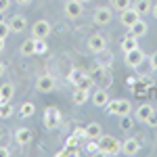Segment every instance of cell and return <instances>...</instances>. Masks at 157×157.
I'll use <instances>...</instances> for the list:
<instances>
[{
  "mask_svg": "<svg viewBox=\"0 0 157 157\" xmlns=\"http://www.w3.org/2000/svg\"><path fill=\"white\" fill-rule=\"evenodd\" d=\"M90 98H92V105L98 109H103V107H107V103H109V94H107V90L101 86V88H94L92 90V94H90Z\"/></svg>",
  "mask_w": 157,
  "mask_h": 157,
  "instance_id": "obj_11",
  "label": "cell"
},
{
  "mask_svg": "<svg viewBox=\"0 0 157 157\" xmlns=\"http://www.w3.org/2000/svg\"><path fill=\"white\" fill-rule=\"evenodd\" d=\"M34 0H17V4H21V6H27V4H32Z\"/></svg>",
  "mask_w": 157,
  "mask_h": 157,
  "instance_id": "obj_40",
  "label": "cell"
},
{
  "mask_svg": "<svg viewBox=\"0 0 157 157\" xmlns=\"http://www.w3.org/2000/svg\"><path fill=\"white\" fill-rule=\"evenodd\" d=\"M92 21L97 25H109L113 21V11L109 6H97L92 13Z\"/></svg>",
  "mask_w": 157,
  "mask_h": 157,
  "instance_id": "obj_6",
  "label": "cell"
},
{
  "mask_svg": "<svg viewBox=\"0 0 157 157\" xmlns=\"http://www.w3.org/2000/svg\"><path fill=\"white\" fill-rule=\"evenodd\" d=\"M9 155H11V149L2 145V147H0V157H9Z\"/></svg>",
  "mask_w": 157,
  "mask_h": 157,
  "instance_id": "obj_37",
  "label": "cell"
},
{
  "mask_svg": "<svg viewBox=\"0 0 157 157\" xmlns=\"http://www.w3.org/2000/svg\"><path fill=\"white\" fill-rule=\"evenodd\" d=\"M4 48H6V40H4V38H0V55L4 52Z\"/></svg>",
  "mask_w": 157,
  "mask_h": 157,
  "instance_id": "obj_38",
  "label": "cell"
},
{
  "mask_svg": "<svg viewBox=\"0 0 157 157\" xmlns=\"http://www.w3.org/2000/svg\"><path fill=\"white\" fill-rule=\"evenodd\" d=\"M80 2H82V4H90L92 0H80Z\"/></svg>",
  "mask_w": 157,
  "mask_h": 157,
  "instance_id": "obj_42",
  "label": "cell"
},
{
  "mask_svg": "<svg viewBox=\"0 0 157 157\" xmlns=\"http://www.w3.org/2000/svg\"><path fill=\"white\" fill-rule=\"evenodd\" d=\"M13 111H15V107H13L11 103H4V105L0 107V120H9L13 115Z\"/></svg>",
  "mask_w": 157,
  "mask_h": 157,
  "instance_id": "obj_28",
  "label": "cell"
},
{
  "mask_svg": "<svg viewBox=\"0 0 157 157\" xmlns=\"http://www.w3.org/2000/svg\"><path fill=\"white\" fill-rule=\"evenodd\" d=\"M73 136H75V138H84V140H88V136H86V126L84 128H75V130H73Z\"/></svg>",
  "mask_w": 157,
  "mask_h": 157,
  "instance_id": "obj_34",
  "label": "cell"
},
{
  "mask_svg": "<svg viewBox=\"0 0 157 157\" xmlns=\"http://www.w3.org/2000/svg\"><path fill=\"white\" fill-rule=\"evenodd\" d=\"M86 136L92 138V140H98V138L103 136V126H101L98 121H90V124H86Z\"/></svg>",
  "mask_w": 157,
  "mask_h": 157,
  "instance_id": "obj_15",
  "label": "cell"
},
{
  "mask_svg": "<svg viewBox=\"0 0 157 157\" xmlns=\"http://www.w3.org/2000/svg\"><path fill=\"white\" fill-rule=\"evenodd\" d=\"M132 6V0H111V9L113 11H126V9H130Z\"/></svg>",
  "mask_w": 157,
  "mask_h": 157,
  "instance_id": "obj_26",
  "label": "cell"
},
{
  "mask_svg": "<svg viewBox=\"0 0 157 157\" xmlns=\"http://www.w3.org/2000/svg\"><path fill=\"white\" fill-rule=\"evenodd\" d=\"M34 113H36V105H34L32 101L21 103V107H19V115H21V117H32Z\"/></svg>",
  "mask_w": 157,
  "mask_h": 157,
  "instance_id": "obj_20",
  "label": "cell"
},
{
  "mask_svg": "<svg viewBox=\"0 0 157 157\" xmlns=\"http://www.w3.org/2000/svg\"><path fill=\"white\" fill-rule=\"evenodd\" d=\"M2 15H4V13H0V21H4V19H2Z\"/></svg>",
  "mask_w": 157,
  "mask_h": 157,
  "instance_id": "obj_44",
  "label": "cell"
},
{
  "mask_svg": "<svg viewBox=\"0 0 157 157\" xmlns=\"http://www.w3.org/2000/svg\"><path fill=\"white\" fill-rule=\"evenodd\" d=\"M86 46H88V50L92 55H101V52L107 50V38L101 36V34H92V36L86 40Z\"/></svg>",
  "mask_w": 157,
  "mask_h": 157,
  "instance_id": "obj_4",
  "label": "cell"
},
{
  "mask_svg": "<svg viewBox=\"0 0 157 157\" xmlns=\"http://www.w3.org/2000/svg\"><path fill=\"white\" fill-rule=\"evenodd\" d=\"M55 88H57V80H55V75H50V73H42L36 80V90L42 92V94H48Z\"/></svg>",
  "mask_w": 157,
  "mask_h": 157,
  "instance_id": "obj_5",
  "label": "cell"
},
{
  "mask_svg": "<svg viewBox=\"0 0 157 157\" xmlns=\"http://www.w3.org/2000/svg\"><path fill=\"white\" fill-rule=\"evenodd\" d=\"M145 124H147V126H151V128H157V109H153V111H151V115L147 117Z\"/></svg>",
  "mask_w": 157,
  "mask_h": 157,
  "instance_id": "obj_30",
  "label": "cell"
},
{
  "mask_svg": "<svg viewBox=\"0 0 157 157\" xmlns=\"http://www.w3.org/2000/svg\"><path fill=\"white\" fill-rule=\"evenodd\" d=\"M2 105H4V98H2V94H0V107H2Z\"/></svg>",
  "mask_w": 157,
  "mask_h": 157,
  "instance_id": "obj_43",
  "label": "cell"
},
{
  "mask_svg": "<svg viewBox=\"0 0 157 157\" xmlns=\"http://www.w3.org/2000/svg\"><path fill=\"white\" fill-rule=\"evenodd\" d=\"M140 149H143L140 140H138V138H134V136L126 138V140L121 143V153H124V155H138V153H140Z\"/></svg>",
  "mask_w": 157,
  "mask_h": 157,
  "instance_id": "obj_10",
  "label": "cell"
},
{
  "mask_svg": "<svg viewBox=\"0 0 157 157\" xmlns=\"http://www.w3.org/2000/svg\"><path fill=\"white\" fill-rule=\"evenodd\" d=\"M9 34H11V27H9V23L6 21H0V38H9Z\"/></svg>",
  "mask_w": 157,
  "mask_h": 157,
  "instance_id": "obj_31",
  "label": "cell"
},
{
  "mask_svg": "<svg viewBox=\"0 0 157 157\" xmlns=\"http://www.w3.org/2000/svg\"><path fill=\"white\" fill-rule=\"evenodd\" d=\"M0 94L4 98V103H11V98L15 97V84L13 82H4L0 86Z\"/></svg>",
  "mask_w": 157,
  "mask_h": 157,
  "instance_id": "obj_19",
  "label": "cell"
},
{
  "mask_svg": "<svg viewBox=\"0 0 157 157\" xmlns=\"http://www.w3.org/2000/svg\"><path fill=\"white\" fill-rule=\"evenodd\" d=\"M132 9H136L138 15L143 17V15H149V13H151L153 2H151V0H134V2H132Z\"/></svg>",
  "mask_w": 157,
  "mask_h": 157,
  "instance_id": "obj_18",
  "label": "cell"
},
{
  "mask_svg": "<svg viewBox=\"0 0 157 157\" xmlns=\"http://www.w3.org/2000/svg\"><path fill=\"white\" fill-rule=\"evenodd\" d=\"M147 61H149L151 69H153V71H157V50H155V52H151V55L147 57Z\"/></svg>",
  "mask_w": 157,
  "mask_h": 157,
  "instance_id": "obj_33",
  "label": "cell"
},
{
  "mask_svg": "<svg viewBox=\"0 0 157 157\" xmlns=\"http://www.w3.org/2000/svg\"><path fill=\"white\" fill-rule=\"evenodd\" d=\"M32 140H34V132L29 130V128H17L15 130V143L17 145H32Z\"/></svg>",
  "mask_w": 157,
  "mask_h": 157,
  "instance_id": "obj_12",
  "label": "cell"
},
{
  "mask_svg": "<svg viewBox=\"0 0 157 157\" xmlns=\"http://www.w3.org/2000/svg\"><path fill=\"white\" fill-rule=\"evenodd\" d=\"M147 32H149V25H147V21H143V19H138V21L128 29V34H132V36H136V38H143Z\"/></svg>",
  "mask_w": 157,
  "mask_h": 157,
  "instance_id": "obj_17",
  "label": "cell"
},
{
  "mask_svg": "<svg viewBox=\"0 0 157 157\" xmlns=\"http://www.w3.org/2000/svg\"><path fill=\"white\" fill-rule=\"evenodd\" d=\"M153 105H149V103H143V105H138V107L134 109V117H136V121H140V124H145L147 117L151 115V111H153Z\"/></svg>",
  "mask_w": 157,
  "mask_h": 157,
  "instance_id": "obj_14",
  "label": "cell"
},
{
  "mask_svg": "<svg viewBox=\"0 0 157 157\" xmlns=\"http://www.w3.org/2000/svg\"><path fill=\"white\" fill-rule=\"evenodd\" d=\"M138 19H140V15H138V11H136V9H132V6L120 13V23H121V27H128V29H130V27H132Z\"/></svg>",
  "mask_w": 157,
  "mask_h": 157,
  "instance_id": "obj_9",
  "label": "cell"
},
{
  "mask_svg": "<svg viewBox=\"0 0 157 157\" xmlns=\"http://www.w3.org/2000/svg\"><path fill=\"white\" fill-rule=\"evenodd\" d=\"M73 105H78V107H82V105H86L88 103V98H90V90H84V88H75L73 90Z\"/></svg>",
  "mask_w": 157,
  "mask_h": 157,
  "instance_id": "obj_16",
  "label": "cell"
},
{
  "mask_svg": "<svg viewBox=\"0 0 157 157\" xmlns=\"http://www.w3.org/2000/svg\"><path fill=\"white\" fill-rule=\"evenodd\" d=\"M136 46H138V38L132 36V34H128V36L121 40V50H124V52H128V50L136 48Z\"/></svg>",
  "mask_w": 157,
  "mask_h": 157,
  "instance_id": "obj_21",
  "label": "cell"
},
{
  "mask_svg": "<svg viewBox=\"0 0 157 157\" xmlns=\"http://www.w3.org/2000/svg\"><path fill=\"white\" fill-rule=\"evenodd\" d=\"M132 113V103L128 98H120V105H117V115L120 117H126Z\"/></svg>",
  "mask_w": 157,
  "mask_h": 157,
  "instance_id": "obj_22",
  "label": "cell"
},
{
  "mask_svg": "<svg viewBox=\"0 0 157 157\" xmlns=\"http://www.w3.org/2000/svg\"><path fill=\"white\" fill-rule=\"evenodd\" d=\"M151 15H153V19H155V21H157V2H155V4H153V9H151Z\"/></svg>",
  "mask_w": 157,
  "mask_h": 157,
  "instance_id": "obj_41",
  "label": "cell"
},
{
  "mask_svg": "<svg viewBox=\"0 0 157 157\" xmlns=\"http://www.w3.org/2000/svg\"><path fill=\"white\" fill-rule=\"evenodd\" d=\"M63 15H65V19H69V21H78V19L84 15V4H82L80 0H65V4H63Z\"/></svg>",
  "mask_w": 157,
  "mask_h": 157,
  "instance_id": "obj_2",
  "label": "cell"
},
{
  "mask_svg": "<svg viewBox=\"0 0 157 157\" xmlns=\"http://www.w3.org/2000/svg\"><path fill=\"white\" fill-rule=\"evenodd\" d=\"M11 9V0H0V13H6Z\"/></svg>",
  "mask_w": 157,
  "mask_h": 157,
  "instance_id": "obj_35",
  "label": "cell"
},
{
  "mask_svg": "<svg viewBox=\"0 0 157 157\" xmlns=\"http://www.w3.org/2000/svg\"><path fill=\"white\" fill-rule=\"evenodd\" d=\"M59 155H80V151H78V147H67L65 145V149L59 151Z\"/></svg>",
  "mask_w": 157,
  "mask_h": 157,
  "instance_id": "obj_32",
  "label": "cell"
},
{
  "mask_svg": "<svg viewBox=\"0 0 157 157\" xmlns=\"http://www.w3.org/2000/svg\"><path fill=\"white\" fill-rule=\"evenodd\" d=\"M117 105H120V98H109L107 107H105L109 115H117Z\"/></svg>",
  "mask_w": 157,
  "mask_h": 157,
  "instance_id": "obj_29",
  "label": "cell"
},
{
  "mask_svg": "<svg viewBox=\"0 0 157 157\" xmlns=\"http://www.w3.org/2000/svg\"><path fill=\"white\" fill-rule=\"evenodd\" d=\"M4 71H6V65L0 61V78H4Z\"/></svg>",
  "mask_w": 157,
  "mask_h": 157,
  "instance_id": "obj_39",
  "label": "cell"
},
{
  "mask_svg": "<svg viewBox=\"0 0 157 157\" xmlns=\"http://www.w3.org/2000/svg\"><path fill=\"white\" fill-rule=\"evenodd\" d=\"M59 124H61V111L57 107H48L44 111V128L55 130V128H59Z\"/></svg>",
  "mask_w": 157,
  "mask_h": 157,
  "instance_id": "obj_7",
  "label": "cell"
},
{
  "mask_svg": "<svg viewBox=\"0 0 157 157\" xmlns=\"http://www.w3.org/2000/svg\"><path fill=\"white\" fill-rule=\"evenodd\" d=\"M21 55H23V57H32V55H36V48H34V38L23 40V44H21Z\"/></svg>",
  "mask_w": 157,
  "mask_h": 157,
  "instance_id": "obj_24",
  "label": "cell"
},
{
  "mask_svg": "<svg viewBox=\"0 0 157 157\" xmlns=\"http://www.w3.org/2000/svg\"><path fill=\"white\" fill-rule=\"evenodd\" d=\"M75 88H84V90H92V88H94V78H92L90 73H86L84 78H82V80H80L78 84H75Z\"/></svg>",
  "mask_w": 157,
  "mask_h": 157,
  "instance_id": "obj_25",
  "label": "cell"
},
{
  "mask_svg": "<svg viewBox=\"0 0 157 157\" xmlns=\"http://www.w3.org/2000/svg\"><path fill=\"white\" fill-rule=\"evenodd\" d=\"M50 32H52V25L46 21V19H38L36 23L32 25V38H46L50 36Z\"/></svg>",
  "mask_w": 157,
  "mask_h": 157,
  "instance_id": "obj_8",
  "label": "cell"
},
{
  "mask_svg": "<svg viewBox=\"0 0 157 157\" xmlns=\"http://www.w3.org/2000/svg\"><path fill=\"white\" fill-rule=\"evenodd\" d=\"M34 48H36V55H42V52L48 50V44H46L44 38H34Z\"/></svg>",
  "mask_w": 157,
  "mask_h": 157,
  "instance_id": "obj_27",
  "label": "cell"
},
{
  "mask_svg": "<svg viewBox=\"0 0 157 157\" xmlns=\"http://www.w3.org/2000/svg\"><path fill=\"white\" fill-rule=\"evenodd\" d=\"M9 27H11V34H23L27 29V21L23 15H13L9 21Z\"/></svg>",
  "mask_w": 157,
  "mask_h": 157,
  "instance_id": "obj_13",
  "label": "cell"
},
{
  "mask_svg": "<svg viewBox=\"0 0 157 157\" xmlns=\"http://www.w3.org/2000/svg\"><path fill=\"white\" fill-rule=\"evenodd\" d=\"M65 145H67V147H78V145H80V138H75V136L71 134V136L67 138V143H65Z\"/></svg>",
  "mask_w": 157,
  "mask_h": 157,
  "instance_id": "obj_36",
  "label": "cell"
},
{
  "mask_svg": "<svg viewBox=\"0 0 157 157\" xmlns=\"http://www.w3.org/2000/svg\"><path fill=\"white\" fill-rule=\"evenodd\" d=\"M86 73H88V71H84L82 67H73L71 71H69V75H67V80H69V82L75 86V84H78V82H80V80L86 75Z\"/></svg>",
  "mask_w": 157,
  "mask_h": 157,
  "instance_id": "obj_23",
  "label": "cell"
},
{
  "mask_svg": "<svg viewBox=\"0 0 157 157\" xmlns=\"http://www.w3.org/2000/svg\"><path fill=\"white\" fill-rule=\"evenodd\" d=\"M98 153H103V155H117L121 153V140L120 138H115V136H101L98 138Z\"/></svg>",
  "mask_w": 157,
  "mask_h": 157,
  "instance_id": "obj_1",
  "label": "cell"
},
{
  "mask_svg": "<svg viewBox=\"0 0 157 157\" xmlns=\"http://www.w3.org/2000/svg\"><path fill=\"white\" fill-rule=\"evenodd\" d=\"M143 61H147V57H145V52L140 50V46L128 50V52H124V63H126L128 67H132V69L140 67V65H143Z\"/></svg>",
  "mask_w": 157,
  "mask_h": 157,
  "instance_id": "obj_3",
  "label": "cell"
}]
</instances>
